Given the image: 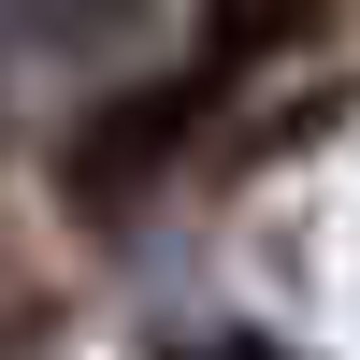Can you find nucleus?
<instances>
[{
  "mask_svg": "<svg viewBox=\"0 0 360 360\" xmlns=\"http://www.w3.org/2000/svg\"><path fill=\"white\" fill-rule=\"evenodd\" d=\"M217 360H259V346H217Z\"/></svg>",
  "mask_w": 360,
  "mask_h": 360,
  "instance_id": "3",
  "label": "nucleus"
},
{
  "mask_svg": "<svg viewBox=\"0 0 360 360\" xmlns=\"http://www.w3.org/2000/svg\"><path fill=\"white\" fill-rule=\"evenodd\" d=\"M317 15H332V0H202V44H217V72H245V58L303 44Z\"/></svg>",
  "mask_w": 360,
  "mask_h": 360,
  "instance_id": "2",
  "label": "nucleus"
},
{
  "mask_svg": "<svg viewBox=\"0 0 360 360\" xmlns=\"http://www.w3.org/2000/svg\"><path fill=\"white\" fill-rule=\"evenodd\" d=\"M188 130H202V86H130L115 115H86V144H72V188H86V202H130L144 173L188 144Z\"/></svg>",
  "mask_w": 360,
  "mask_h": 360,
  "instance_id": "1",
  "label": "nucleus"
}]
</instances>
